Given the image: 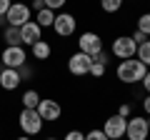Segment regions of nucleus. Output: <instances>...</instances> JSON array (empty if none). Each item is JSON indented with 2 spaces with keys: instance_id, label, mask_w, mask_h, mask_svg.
Returning <instances> with one entry per match:
<instances>
[{
  "instance_id": "nucleus-1",
  "label": "nucleus",
  "mask_w": 150,
  "mask_h": 140,
  "mask_svg": "<svg viewBox=\"0 0 150 140\" xmlns=\"http://www.w3.org/2000/svg\"><path fill=\"white\" fill-rule=\"evenodd\" d=\"M145 73H148V68H145L138 58L120 60L118 68H115V78H118L123 85H138V83L145 78Z\"/></svg>"
},
{
  "instance_id": "nucleus-2",
  "label": "nucleus",
  "mask_w": 150,
  "mask_h": 140,
  "mask_svg": "<svg viewBox=\"0 0 150 140\" xmlns=\"http://www.w3.org/2000/svg\"><path fill=\"white\" fill-rule=\"evenodd\" d=\"M18 125H20L23 135L33 138V135H38L40 130H43L45 123H43V118L38 115V110H28V108H23L20 115H18Z\"/></svg>"
},
{
  "instance_id": "nucleus-3",
  "label": "nucleus",
  "mask_w": 150,
  "mask_h": 140,
  "mask_svg": "<svg viewBox=\"0 0 150 140\" xmlns=\"http://www.w3.org/2000/svg\"><path fill=\"white\" fill-rule=\"evenodd\" d=\"M30 20H33V10L28 3H13L10 10L5 13V25H13V28H23Z\"/></svg>"
},
{
  "instance_id": "nucleus-4",
  "label": "nucleus",
  "mask_w": 150,
  "mask_h": 140,
  "mask_svg": "<svg viewBox=\"0 0 150 140\" xmlns=\"http://www.w3.org/2000/svg\"><path fill=\"white\" fill-rule=\"evenodd\" d=\"M125 138H128V140H148L150 138V128H148L145 115H130V118H128Z\"/></svg>"
},
{
  "instance_id": "nucleus-5",
  "label": "nucleus",
  "mask_w": 150,
  "mask_h": 140,
  "mask_svg": "<svg viewBox=\"0 0 150 140\" xmlns=\"http://www.w3.org/2000/svg\"><path fill=\"white\" fill-rule=\"evenodd\" d=\"M78 50L93 58V55H98L100 50H105V43H103V38L95 30H85L80 38H78Z\"/></svg>"
},
{
  "instance_id": "nucleus-6",
  "label": "nucleus",
  "mask_w": 150,
  "mask_h": 140,
  "mask_svg": "<svg viewBox=\"0 0 150 140\" xmlns=\"http://www.w3.org/2000/svg\"><path fill=\"white\" fill-rule=\"evenodd\" d=\"M110 53L118 60H130V58H135V53H138V45L133 43L130 35H118V38L112 40V45H110Z\"/></svg>"
},
{
  "instance_id": "nucleus-7",
  "label": "nucleus",
  "mask_w": 150,
  "mask_h": 140,
  "mask_svg": "<svg viewBox=\"0 0 150 140\" xmlns=\"http://www.w3.org/2000/svg\"><path fill=\"white\" fill-rule=\"evenodd\" d=\"M90 65H93V58L78 50V53H73L68 58V73L75 75V78H85L90 73Z\"/></svg>"
},
{
  "instance_id": "nucleus-8",
  "label": "nucleus",
  "mask_w": 150,
  "mask_h": 140,
  "mask_svg": "<svg viewBox=\"0 0 150 140\" xmlns=\"http://www.w3.org/2000/svg\"><path fill=\"white\" fill-rule=\"evenodd\" d=\"M125 125H128V120L115 113V115H108L105 118V125H103L100 130L105 133L108 140H123L125 138Z\"/></svg>"
},
{
  "instance_id": "nucleus-9",
  "label": "nucleus",
  "mask_w": 150,
  "mask_h": 140,
  "mask_svg": "<svg viewBox=\"0 0 150 140\" xmlns=\"http://www.w3.org/2000/svg\"><path fill=\"white\" fill-rule=\"evenodd\" d=\"M0 63H3V68H13V70H18V68H23V65L28 63V53H25V48H3V53H0Z\"/></svg>"
},
{
  "instance_id": "nucleus-10",
  "label": "nucleus",
  "mask_w": 150,
  "mask_h": 140,
  "mask_svg": "<svg viewBox=\"0 0 150 140\" xmlns=\"http://www.w3.org/2000/svg\"><path fill=\"white\" fill-rule=\"evenodd\" d=\"M38 115L43 118V123H55V120H60V115H63V108H60V103L53 100V98H40V103H38Z\"/></svg>"
},
{
  "instance_id": "nucleus-11",
  "label": "nucleus",
  "mask_w": 150,
  "mask_h": 140,
  "mask_svg": "<svg viewBox=\"0 0 150 140\" xmlns=\"http://www.w3.org/2000/svg\"><path fill=\"white\" fill-rule=\"evenodd\" d=\"M75 28H78V20H75L73 13H60V15H55L53 20V30L58 38H70L75 33Z\"/></svg>"
},
{
  "instance_id": "nucleus-12",
  "label": "nucleus",
  "mask_w": 150,
  "mask_h": 140,
  "mask_svg": "<svg viewBox=\"0 0 150 140\" xmlns=\"http://www.w3.org/2000/svg\"><path fill=\"white\" fill-rule=\"evenodd\" d=\"M20 73H18V70H13V68H3L0 70V88H3V90H18V88H20Z\"/></svg>"
},
{
  "instance_id": "nucleus-13",
  "label": "nucleus",
  "mask_w": 150,
  "mask_h": 140,
  "mask_svg": "<svg viewBox=\"0 0 150 140\" xmlns=\"http://www.w3.org/2000/svg\"><path fill=\"white\" fill-rule=\"evenodd\" d=\"M20 35H23V45H33L38 40H43V28L38 25L35 20H30L20 28Z\"/></svg>"
},
{
  "instance_id": "nucleus-14",
  "label": "nucleus",
  "mask_w": 150,
  "mask_h": 140,
  "mask_svg": "<svg viewBox=\"0 0 150 140\" xmlns=\"http://www.w3.org/2000/svg\"><path fill=\"white\" fill-rule=\"evenodd\" d=\"M3 40H5V45H8V48H23V35H20V28L5 25V28H3Z\"/></svg>"
},
{
  "instance_id": "nucleus-15",
  "label": "nucleus",
  "mask_w": 150,
  "mask_h": 140,
  "mask_svg": "<svg viewBox=\"0 0 150 140\" xmlns=\"http://www.w3.org/2000/svg\"><path fill=\"white\" fill-rule=\"evenodd\" d=\"M30 55H33L35 60H48L50 55H53V48H50L48 40H38V43L30 45Z\"/></svg>"
},
{
  "instance_id": "nucleus-16",
  "label": "nucleus",
  "mask_w": 150,
  "mask_h": 140,
  "mask_svg": "<svg viewBox=\"0 0 150 140\" xmlns=\"http://www.w3.org/2000/svg\"><path fill=\"white\" fill-rule=\"evenodd\" d=\"M33 20H35L40 28H53L55 10H50V8H43V10H38V13H35V18H33Z\"/></svg>"
},
{
  "instance_id": "nucleus-17",
  "label": "nucleus",
  "mask_w": 150,
  "mask_h": 140,
  "mask_svg": "<svg viewBox=\"0 0 150 140\" xmlns=\"http://www.w3.org/2000/svg\"><path fill=\"white\" fill-rule=\"evenodd\" d=\"M20 103H23V108L35 110L38 103H40V93H38V90H25V93L20 95Z\"/></svg>"
},
{
  "instance_id": "nucleus-18",
  "label": "nucleus",
  "mask_w": 150,
  "mask_h": 140,
  "mask_svg": "<svg viewBox=\"0 0 150 140\" xmlns=\"http://www.w3.org/2000/svg\"><path fill=\"white\" fill-rule=\"evenodd\" d=\"M135 58H138L140 63L145 65V68H150V38L145 40L143 45H138V53H135Z\"/></svg>"
},
{
  "instance_id": "nucleus-19",
  "label": "nucleus",
  "mask_w": 150,
  "mask_h": 140,
  "mask_svg": "<svg viewBox=\"0 0 150 140\" xmlns=\"http://www.w3.org/2000/svg\"><path fill=\"white\" fill-rule=\"evenodd\" d=\"M135 30H140V33H145L150 38V10H145V13H140V18H138V28Z\"/></svg>"
},
{
  "instance_id": "nucleus-20",
  "label": "nucleus",
  "mask_w": 150,
  "mask_h": 140,
  "mask_svg": "<svg viewBox=\"0 0 150 140\" xmlns=\"http://www.w3.org/2000/svg\"><path fill=\"white\" fill-rule=\"evenodd\" d=\"M123 3L125 0H100V8L105 13H118L120 8H123Z\"/></svg>"
},
{
  "instance_id": "nucleus-21",
  "label": "nucleus",
  "mask_w": 150,
  "mask_h": 140,
  "mask_svg": "<svg viewBox=\"0 0 150 140\" xmlns=\"http://www.w3.org/2000/svg\"><path fill=\"white\" fill-rule=\"evenodd\" d=\"M105 70H108V65L95 63V60H93V65H90V73H88V75H90V78H95V80H100V78L105 75Z\"/></svg>"
},
{
  "instance_id": "nucleus-22",
  "label": "nucleus",
  "mask_w": 150,
  "mask_h": 140,
  "mask_svg": "<svg viewBox=\"0 0 150 140\" xmlns=\"http://www.w3.org/2000/svg\"><path fill=\"white\" fill-rule=\"evenodd\" d=\"M118 115L128 120L130 115H133V105H130V103H120V105H118Z\"/></svg>"
},
{
  "instance_id": "nucleus-23",
  "label": "nucleus",
  "mask_w": 150,
  "mask_h": 140,
  "mask_svg": "<svg viewBox=\"0 0 150 140\" xmlns=\"http://www.w3.org/2000/svg\"><path fill=\"white\" fill-rule=\"evenodd\" d=\"M85 140H108V138H105V133H103L100 128H95V130H90V133H85Z\"/></svg>"
},
{
  "instance_id": "nucleus-24",
  "label": "nucleus",
  "mask_w": 150,
  "mask_h": 140,
  "mask_svg": "<svg viewBox=\"0 0 150 140\" xmlns=\"http://www.w3.org/2000/svg\"><path fill=\"white\" fill-rule=\"evenodd\" d=\"M63 140H85V133H80V130H68Z\"/></svg>"
},
{
  "instance_id": "nucleus-25",
  "label": "nucleus",
  "mask_w": 150,
  "mask_h": 140,
  "mask_svg": "<svg viewBox=\"0 0 150 140\" xmlns=\"http://www.w3.org/2000/svg\"><path fill=\"white\" fill-rule=\"evenodd\" d=\"M65 3H68V0H45V8H50V10H60V8H65Z\"/></svg>"
},
{
  "instance_id": "nucleus-26",
  "label": "nucleus",
  "mask_w": 150,
  "mask_h": 140,
  "mask_svg": "<svg viewBox=\"0 0 150 140\" xmlns=\"http://www.w3.org/2000/svg\"><path fill=\"white\" fill-rule=\"evenodd\" d=\"M130 38H133L135 45H143L145 40H148V35H145V33H140V30H133V35H130Z\"/></svg>"
},
{
  "instance_id": "nucleus-27",
  "label": "nucleus",
  "mask_w": 150,
  "mask_h": 140,
  "mask_svg": "<svg viewBox=\"0 0 150 140\" xmlns=\"http://www.w3.org/2000/svg\"><path fill=\"white\" fill-rule=\"evenodd\" d=\"M93 60H95V63H103V65H108V63H110V55H108L105 50H100L98 55H93Z\"/></svg>"
},
{
  "instance_id": "nucleus-28",
  "label": "nucleus",
  "mask_w": 150,
  "mask_h": 140,
  "mask_svg": "<svg viewBox=\"0 0 150 140\" xmlns=\"http://www.w3.org/2000/svg\"><path fill=\"white\" fill-rule=\"evenodd\" d=\"M18 73H20V80H28V78H33V70L28 68V63L23 65V68H18Z\"/></svg>"
},
{
  "instance_id": "nucleus-29",
  "label": "nucleus",
  "mask_w": 150,
  "mask_h": 140,
  "mask_svg": "<svg viewBox=\"0 0 150 140\" xmlns=\"http://www.w3.org/2000/svg\"><path fill=\"white\" fill-rule=\"evenodd\" d=\"M140 108H143V113L150 118V95H143V100H140Z\"/></svg>"
},
{
  "instance_id": "nucleus-30",
  "label": "nucleus",
  "mask_w": 150,
  "mask_h": 140,
  "mask_svg": "<svg viewBox=\"0 0 150 140\" xmlns=\"http://www.w3.org/2000/svg\"><path fill=\"white\" fill-rule=\"evenodd\" d=\"M10 5H13V0H0V18H5V13L10 10Z\"/></svg>"
},
{
  "instance_id": "nucleus-31",
  "label": "nucleus",
  "mask_w": 150,
  "mask_h": 140,
  "mask_svg": "<svg viewBox=\"0 0 150 140\" xmlns=\"http://www.w3.org/2000/svg\"><path fill=\"white\" fill-rule=\"evenodd\" d=\"M140 85H143V90H145V95H150V70L145 73V78L140 80Z\"/></svg>"
},
{
  "instance_id": "nucleus-32",
  "label": "nucleus",
  "mask_w": 150,
  "mask_h": 140,
  "mask_svg": "<svg viewBox=\"0 0 150 140\" xmlns=\"http://www.w3.org/2000/svg\"><path fill=\"white\" fill-rule=\"evenodd\" d=\"M43 8H45V0H33V3H30V10H43Z\"/></svg>"
},
{
  "instance_id": "nucleus-33",
  "label": "nucleus",
  "mask_w": 150,
  "mask_h": 140,
  "mask_svg": "<svg viewBox=\"0 0 150 140\" xmlns=\"http://www.w3.org/2000/svg\"><path fill=\"white\" fill-rule=\"evenodd\" d=\"M15 140H33V138H28V135H20V138H15Z\"/></svg>"
},
{
  "instance_id": "nucleus-34",
  "label": "nucleus",
  "mask_w": 150,
  "mask_h": 140,
  "mask_svg": "<svg viewBox=\"0 0 150 140\" xmlns=\"http://www.w3.org/2000/svg\"><path fill=\"white\" fill-rule=\"evenodd\" d=\"M145 120H148V128H150V118H145Z\"/></svg>"
},
{
  "instance_id": "nucleus-35",
  "label": "nucleus",
  "mask_w": 150,
  "mask_h": 140,
  "mask_svg": "<svg viewBox=\"0 0 150 140\" xmlns=\"http://www.w3.org/2000/svg\"><path fill=\"white\" fill-rule=\"evenodd\" d=\"M45 140H58V138H45Z\"/></svg>"
}]
</instances>
